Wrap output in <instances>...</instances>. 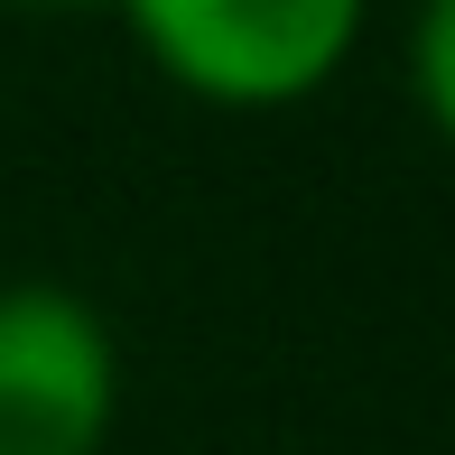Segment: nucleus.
Instances as JSON below:
<instances>
[{"mask_svg":"<svg viewBox=\"0 0 455 455\" xmlns=\"http://www.w3.org/2000/svg\"><path fill=\"white\" fill-rule=\"evenodd\" d=\"M121 427V344L66 279H0V455H102Z\"/></svg>","mask_w":455,"mask_h":455,"instance_id":"2","label":"nucleus"},{"mask_svg":"<svg viewBox=\"0 0 455 455\" xmlns=\"http://www.w3.org/2000/svg\"><path fill=\"white\" fill-rule=\"evenodd\" d=\"M140 56L214 112H288L354 66L371 0H121Z\"/></svg>","mask_w":455,"mask_h":455,"instance_id":"1","label":"nucleus"},{"mask_svg":"<svg viewBox=\"0 0 455 455\" xmlns=\"http://www.w3.org/2000/svg\"><path fill=\"white\" fill-rule=\"evenodd\" d=\"M409 93H419L427 131L455 149V0H419L409 19Z\"/></svg>","mask_w":455,"mask_h":455,"instance_id":"3","label":"nucleus"},{"mask_svg":"<svg viewBox=\"0 0 455 455\" xmlns=\"http://www.w3.org/2000/svg\"><path fill=\"white\" fill-rule=\"evenodd\" d=\"M37 10H84V0H37Z\"/></svg>","mask_w":455,"mask_h":455,"instance_id":"4","label":"nucleus"}]
</instances>
